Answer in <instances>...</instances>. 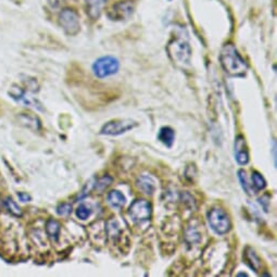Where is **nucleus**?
Wrapping results in <instances>:
<instances>
[{
	"mask_svg": "<svg viewBox=\"0 0 277 277\" xmlns=\"http://www.w3.org/2000/svg\"><path fill=\"white\" fill-rule=\"evenodd\" d=\"M19 121L21 122L22 125L26 126L27 128H31V130L33 131H38L42 126L41 121H39V118L37 116H34L31 115H25V113L19 115Z\"/></svg>",
	"mask_w": 277,
	"mask_h": 277,
	"instance_id": "nucleus-15",
	"label": "nucleus"
},
{
	"mask_svg": "<svg viewBox=\"0 0 277 277\" xmlns=\"http://www.w3.org/2000/svg\"><path fill=\"white\" fill-rule=\"evenodd\" d=\"M185 239L188 242V244H197V242L200 241V234L196 229H188L186 231V235H185Z\"/></svg>",
	"mask_w": 277,
	"mask_h": 277,
	"instance_id": "nucleus-21",
	"label": "nucleus"
},
{
	"mask_svg": "<svg viewBox=\"0 0 277 277\" xmlns=\"http://www.w3.org/2000/svg\"><path fill=\"white\" fill-rule=\"evenodd\" d=\"M64 1V0H49V3L52 8H57Z\"/></svg>",
	"mask_w": 277,
	"mask_h": 277,
	"instance_id": "nucleus-28",
	"label": "nucleus"
},
{
	"mask_svg": "<svg viewBox=\"0 0 277 277\" xmlns=\"http://www.w3.org/2000/svg\"><path fill=\"white\" fill-rule=\"evenodd\" d=\"M85 2L88 16L92 20H97L100 17L107 0H85Z\"/></svg>",
	"mask_w": 277,
	"mask_h": 277,
	"instance_id": "nucleus-12",
	"label": "nucleus"
},
{
	"mask_svg": "<svg viewBox=\"0 0 277 277\" xmlns=\"http://www.w3.org/2000/svg\"><path fill=\"white\" fill-rule=\"evenodd\" d=\"M118 70H120V62L112 56L99 58L92 64V72L98 78H106L115 75Z\"/></svg>",
	"mask_w": 277,
	"mask_h": 277,
	"instance_id": "nucleus-4",
	"label": "nucleus"
},
{
	"mask_svg": "<svg viewBox=\"0 0 277 277\" xmlns=\"http://www.w3.org/2000/svg\"><path fill=\"white\" fill-rule=\"evenodd\" d=\"M138 125V123L132 118H116L106 123L101 127L100 134L106 136H120L130 132Z\"/></svg>",
	"mask_w": 277,
	"mask_h": 277,
	"instance_id": "nucleus-5",
	"label": "nucleus"
},
{
	"mask_svg": "<svg viewBox=\"0 0 277 277\" xmlns=\"http://www.w3.org/2000/svg\"><path fill=\"white\" fill-rule=\"evenodd\" d=\"M59 23L69 35H76L81 29L80 19L73 9H64L59 14Z\"/></svg>",
	"mask_w": 277,
	"mask_h": 277,
	"instance_id": "nucleus-7",
	"label": "nucleus"
},
{
	"mask_svg": "<svg viewBox=\"0 0 277 277\" xmlns=\"http://www.w3.org/2000/svg\"><path fill=\"white\" fill-rule=\"evenodd\" d=\"M0 210H1V201H0Z\"/></svg>",
	"mask_w": 277,
	"mask_h": 277,
	"instance_id": "nucleus-30",
	"label": "nucleus"
},
{
	"mask_svg": "<svg viewBox=\"0 0 277 277\" xmlns=\"http://www.w3.org/2000/svg\"><path fill=\"white\" fill-rule=\"evenodd\" d=\"M3 206L6 207V209L8 210V212L10 214H12L13 216H17V217H21L23 215V212L21 210V208H20L17 202L14 201L12 198H6L3 201Z\"/></svg>",
	"mask_w": 277,
	"mask_h": 277,
	"instance_id": "nucleus-18",
	"label": "nucleus"
},
{
	"mask_svg": "<svg viewBox=\"0 0 277 277\" xmlns=\"http://www.w3.org/2000/svg\"><path fill=\"white\" fill-rule=\"evenodd\" d=\"M172 61L179 66H187L191 59V48L187 39L183 37H174L166 47Z\"/></svg>",
	"mask_w": 277,
	"mask_h": 277,
	"instance_id": "nucleus-2",
	"label": "nucleus"
},
{
	"mask_svg": "<svg viewBox=\"0 0 277 277\" xmlns=\"http://www.w3.org/2000/svg\"><path fill=\"white\" fill-rule=\"evenodd\" d=\"M61 231V225L58 221L53 219H49L46 222V232L49 238L53 241H57Z\"/></svg>",
	"mask_w": 277,
	"mask_h": 277,
	"instance_id": "nucleus-16",
	"label": "nucleus"
},
{
	"mask_svg": "<svg viewBox=\"0 0 277 277\" xmlns=\"http://www.w3.org/2000/svg\"><path fill=\"white\" fill-rule=\"evenodd\" d=\"M272 151H273V160H274V165L276 167V142L273 141V148H272Z\"/></svg>",
	"mask_w": 277,
	"mask_h": 277,
	"instance_id": "nucleus-29",
	"label": "nucleus"
},
{
	"mask_svg": "<svg viewBox=\"0 0 277 277\" xmlns=\"http://www.w3.org/2000/svg\"><path fill=\"white\" fill-rule=\"evenodd\" d=\"M207 220L211 230L217 235H225L231 229L230 215L220 207H214L207 213Z\"/></svg>",
	"mask_w": 277,
	"mask_h": 277,
	"instance_id": "nucleus-3",
	"label": "nucleus"
},
{
	"mask_svg": "<svg viewBox=\"0 0 277 277\" xmlns=\"http://www.w3.org/2000/svg\"><path fill=\"white\" fill-rule=\"evenodd\" d=\"M244 260L245 263L249 266L251 270H254V272H258L261 270V260L258 256V254H255V251L251 248V247H247L244 251Z\"/></svg>",
	"mask_w": 277,
	"mask_h": 277,
	"instance_id": "nucleus-11",
	"label": "nucleus"
},
{
	"mask_svg": "<svg viewBox=\"0 0 277 277\" xmlns=\"http://www.w3.org/2000/svg\"><path fill=\"white\" fill-rule=\"evenodd\" d=\"M220 62L223 70L231 77H244L248 71V64L232 44H225L222 48Z\"/></svg>",
	"mask_w": 277,
	"mask_h": 277,
	"instance_id": "nucleus-1",
	"label": "nucleus"
},
{
	"mask_svg": "<svg viewBox=\"0 0 277 277\" xmlns=\"http://www.w3.org/2000/svg\"><path fill=\"white\" fill-rule=\"evenodd\" d=\"M158 139L167 148H171L175 141V131L170 126L162 127L158 134Z\"/></svg>",
	"mask_w": 277,
	"mask_h": 277,
	"instance_id": "nucleus-14",
	"label": "nucleus"
},
{
	"mask_svg": "<svg viewBox=\"0 0 277 277\" xmlns=\"http://www.w3.org/2000/svg\"><path fill=\"white\" fill-rule=\"evenodd\" d=\"M133 12H134V4L130 0H125L115 3L108 12V18L112 21H125L132 17Z\"/></svg>",
	"mask_w": 277,
	"mask_h": 277,
	"instance_id": "nucleus-8",
	"label": "nucleus"
},
{
	"mask_svg": "<svg viewBox=\"0 0 277 277\" xmlns=\"http://www.w3.org/2000/svg\"><path fill=\"white\" fill-rule=\"evenodd\" d=\"M251 180H252V186H254L255 191L263 190L266 187V181L259 172H256V171L252 172Z\"/></svg>",
	"mask_w": 277,
	"mask_h": 277,
	"instance_id": "nucleus-19",
	"label": "nucleus"
},
{
	"mask_svg": "<svg viewBox=\"0 0 277 277\" xmlns=\"http://www.w3.org/2000/svg\"><path fill=\"white\" fill-rule=\"evenodd\" d=\"M75 214L77 216V219H80L82 221H85V220L88 219V217L91 216L92 209H91L90 207H87L86 205L82 204V205H80V206L77 207Z\"/></svg>",
	"mask_w": 277,
	"mask_h": 277,
	"instance_id": "nucleus-20",
	"label": "nucleus"
},
{
	"mask_svg": "<svg viewBox=\"0 0 277 277\" xmlns=\"http://www.w3.org/2000/svg\"><path fill=\"white\" fill-rule=\"evenodd\" d=\"M259 204L263 208V210L265 212L269 211V207H270V198L268 195H265L263 197H261L259 199Z\"/></svg>",
	"mask_w": 277,
	"mask_h": 277,
	"instance_id": "nucleus-26",
	"label": "nucleus"
},
{
	"mask_svg": "<svg viewBox=\"0 0 277 277\" xmlns=\"http://www.w3.org/2000/svg\"><path fill=\"white\" fill-rule=\"evenodd\" d=\"M112 177L110 176H103L101 177L100 180H98L96 183H95V188L98 190V191H103L106 189V188H108L109 186H110L112 184Z\"/></svg>",
	"mask_w": 277,
	"mask_h": 277,
	"instance_id": "nucleus-22",
	"label": "nucleus"
},
{
	"mask_svg": "<svg viewBox=\"0 0 277 277\" xmlns=\"http://www.w3.org/2000/svg\"><path fill=\"white\" fill-rule=\"evenodd\" d=\"M237 174H238V180L240 182V185H241L242 189H244L246 194L249 195V196L255 194V190H254V186H252V184H250L248 179H247L246 172L244 170H239Z\"/></svg>",
	"mask_w": 277,
	"mask_h": 277,
	"instance_id": "nucleus-17",
	"label": "nucleus"
},
{
	"mask_svg": "<svg viewBox=\"0 0 277 277\" xmlns=\"http://www.w3.org/2000/svg\"><path fill=\"white\" fill-rule=\"evenodd\" d=\"M107 201H108V204L110 205L112 208L120 210L125 206L126 198H125L124 195L122 194L121 191L111 190L107 196Z\"/></svg>",
	"mask_w": 277,
	"mask_h": 277,
	"instance_id": "nucleus-13",
	"label": "nucleus"
},
{
	"mask_svg": "<svg viewBox=\"0 0 277 277\" xmlns=\"http://www.w3.org/2000/svg\"><path fill=\"white\" fill-rule=\"evenodd\" d=\"M136 187L138 190L146 195H153L157 189V184L156 181L152 179L149 175H140L137 177L136 180Z\"/></svg>",
	"mask_w": 277,
	"mask_h": 277,
	"instance_id": "nucleus-10",
	"label": "nucleus"
},
{
	"mask_svg": "<svg viewBox=\"0 0 277 277\" xmlns=\"http://www.w3.org/2000/svg\"><path fill=\"white\" fill-rule=\"evenodd\" d=\"M18 197H19L20 201H22V202H28V201H31V199H32V197L29 196L28 194H26V192H19Z\"/></svg>",
	"mask_w": 277,
	"mask_h": 277,
	"instance_id": "nucleus-27",
	"label": "nucleus"
},
{
	"mask_svg": "<svg viewBox=\"0 0 277 277\" xmlns=\"http://www.w3.org/2000/svg\"><path fill=\"white\" fill-rule=\"evenodd\" d=\"M235 160L239 165L248 164L250 160L246 138L242 135H238L235 139Z\"/></svg>",
	"mask_w": 277,
	"mask_h": 277,
	"instance_id": "nucleus-9",
	"label": "nucleus"
},
{
	"mask_svg": "<svg viewBox=\"0 0 277 277\" xmlns=\"http://www.w3.org/2000/svg\"><path fill=\"white\" fill-rule=\"evenodd\" d=\"M72 212V206L68 202H63L57 207V213L60 216H68L70 215Z\"/></svg>",
	"mask_w": 277,
	"mask_h": 277,
	"instance_id": "nucleus-24",
	"label": "nucleus"
},
{
	"mask_svg": "<svg viewBox=\"0 0 277 277\" xmlns=\"http://www.w3.org/2000/svg\"><path fill=\"white\" fill-rule=\"evenodd\" d=\"M9 95L11 96V98L14 99V100L21 101L22 99H23V97L25 96V92H24L22 88H20L19 86L13 85L11 88H10Z\"/></svg>",
	"mask_w": 277,
	"mask_h": 277,
	"instance_id": "nucleus-23",
	"label": "nucleus"
},
{
	"mask_svg": "<svg viewBox=\"0 0 277 277\" xmlns=\"http://www.w3.org/2000/svg\"><path fill=\"white\" fill-rule=\"evenodd\" d=\"M127 213L134 223H143V222L150 220L152 214L151 204L145 199H136L132 202V205L128 208Z\"/></svg>",
	"mask_w": 277,
	"mask_h": 277,
	"instance_id": "nucleus-6",
	"label": "nucleus"
},
{
	"mask_svg": "<svg viewBox=\"0 0 277 277\" xmlns=\"http://www.w3.org/2000/svg\"><path fill=\"white\" fill-rule=\"evenodd\" d=\"M95 183H96V182H93V180L88 182L87 184H86V186H85V188H84V189L82 190L81 196H78V198H81V199H82V198H84V197L90 194V191L92 189L93 186H95Z\"/></svg>",
	"mask_w": 277,
	"mask_h": 277,
	"instance_id": "nucleus-25",
	"label": "nucleus"
}]
</instances>
